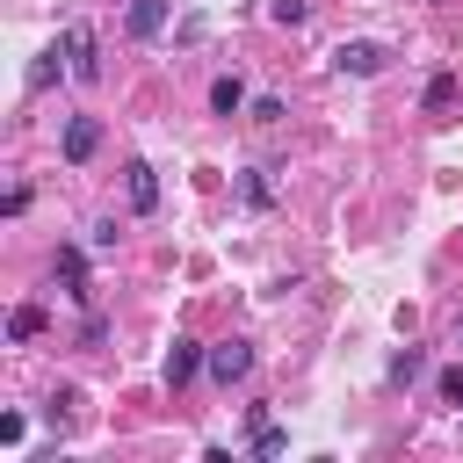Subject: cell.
<instances>
[{"label": "cell", "mask_w": 463, "mask_h": 463, "mask_svg": "<svg viewBox=\"0 0 463 463\" xmlns=\"http://www.w3.org/2000/svg\"><path fill=\"white\" fill-rule=\"evenodd\" d=\"M65 65H72V80H101V43H94L87 22L65 29Z\"/></svg>", "instance_id": "obj_1"}, {"label": "cell", "mask_w": 463, "mask_h": 463, "mask_svg": "<svg viewBox=\"0 0 463 463\" xmlns=\"http://www.w3.org/2000/svg\"><path fill=\"white\" fill-rule=\"evenodd\" d=\"M383 58H391V51H383V43H369V36H354V43H340V51H333V65H340V72H354V80H376V72H383Z\"/></svg>", "instance_id": "obj_2"}, {"label": "cell", "mask_w": 463, "mask_h": 463, "mask_svg": "<svg viewBox=\"0 0 463 463\" xmlns=\"http://www.w3.org/2000/svg\"><path fill=\"white\" fill-rule=\"evenodd\" d=\"M94 152H101V123H94V116H65V159L87 166Z\"/></svg>", "instance_id": "obj_3"}, {"label": "cell", "mask_w": 463, "mask_h": 463, "mask_svg": "<svg viewBox=\"0 0 463 463\" xmlns=\"http://www.w3.org/2000/svg\"><path fill=\"white\" fill-rule=\"evenodd\" d=\"M203 362H210V347H195L188 333H174V347H166V383L181 391V383H188V376H195Z\"/></svg>", "instance_id": "obj_4"}, {"label": "cell", "mask_w": 463, "mask_h": 463, "mask_svg": "<svg viewBox=\"0 0 463 463\" xmlns=\"http://www.w3.org/2000/svg\"><path fill=\"white\" fill-rule=\"evenodd\" d=\"M123 188H130V210H137V217H145V210H159V174H152L145 159H130V166H123Z\"/></svg>", "instance_id": "obj_5"}, {"label": "cell", "mask_w": 463, "mask_h": 463, "mask_svg": "<svg viewBox=\"0 0 463 463\" xmlns=\"http://www.w3.org/2000/svg\"><path fill=\"white\" fill-rule=\"evenodd\" d=\"M51 275L65 282V297H80V304L94 297V289H87V253H80V246H58V260H51Z\"/></svg>", "instance_id": "obj_6"}, {"label": "cell", "mask_w": 463, "mask_h": 463, "mask_svg": "<svg viewBox=\"0 0 463 463\" xmlns=\"http://www.w3.org/2000/svg\"><path fill=\"white\" fill-rule=\"evenodd\" d=\"M246 369H253V347H246V340H224V347H210V376H217V383H239Z\"/></svg>", "instance_id": "obj_7"}, {"label": "cell", "mask_w": 463, "mask_h": 463, "mask_svg": "<svg viewBox=\"0 0 463 463\" xmlns=\"http://www.w3.org/2000/svg\"><path fill=\"white\" fill-rule=\"evenodd\" d=\"M123 29H130L137 43H152V36L166 29V0H130V14H123Z\"/></svg>", "instance_id": "obj_8"}, {"label": "cell", "mask_w": 463, "mask_h": 463, "mask_svg": "<svg viewBox=\"0 0 463 463\" xmlns=\"http://www.w3.org/2000/svg\"><path fill=\"white\" fill-rule=\"evenodd\" d=\"M210 109H217V116H239V109H246V80H239V72H224V80L210 87Z\"/></svg>", "instance_id": "obj_9"}, {"label": "cell", "mask_w": 463, "mask_h": 463, "mask_svg": "<svg viewBox=\"0 0 463 463\" xmlns=\"http://www.w3.org/2000/svg\"><path fill=\"white\" fill-rule=\"evenodd\" d=\"M36 333H43V304H14V311H7V340L22 347V340H36Z\"/></svg>", "instance_id": "obj_10"}, {"label": "cell", "mask_w": 463, "mask_h": 463, "mask_svg": "<svg viewBox=\"0 0 463 463\" xmlns=\"http://www.w3.org/2000/svg\"><path fill=\"white\" fill-rule=\"evenodd\" d=\"M282 449H289V434H282V427L253 405V456H282Z\"/></svg>", "instance_id": "obj_11"}, {"label": "cell", "mask_w": 463, "mask_h": 463, "mask_svg": "<svg viewBox=\"0 0 463 463\" xmlns=\"http://www.w3.org/2000/svg\"><path fill=\"white\" fill-rule=\"evenodd\" d=\"M420 101H427V116H441V109H449V101H456V72H434V80H427V94H420Z\"/></svg>", "instance_id": "obj_12"}, {"label": "cell", "mask_w": 463, "mask_h": 463, "mask_svg": "<svg viewBox=\"0 0 463 463\" xmlns=\"http://www.w3.org/2000/svg\"><path fill=\"white\" fill-rule=\"evenodd\" d=\"M434 391H441V405H456V412H463V362H456V369H441V376H434Z\"/></svg>", "instance_id": "obj_13"}, {"label": "cell", "mask_w": 463, "mask_h": 463, "mask_svg": "<svg viewBox=\"0 0 463 463\" xmlns=\"http://www.w3.org/2000/svg\"><path fill=\"white\" fill-rule=\"evenodd\" d=\"M58 72H72V65H58V51H43V58H36V65H29V87H51V80H58Z\"/></svg>", "instance_id": "obj_14"}, {"label": "cell", "mask_w": 463, "mask_h": 463, "mask_svg": "<svg viewBox=\"0 0 463 463\" xmlns=\"http://www.w3.org/2000/svg\"><path fill=\"white\" fill-rule=\"evenodd\" d=\"M420 369H427V362H420V347H398V354H391V376H398V383H412Z\"/></svg>", "instance_id": "obj_15"}, {"label": "cell", "mask_w": 463, "mask_h": 463, "mask_svg": "<svg viewBox=\"0 0 463 463\" xmlns=\"http://www.w3.org/2000/svg\"><path fill=\"white\" fill-rule=\"evenodd\" d=\"M268 14H275L282 29H297V22H304V0H268Z\"/></svg>", "instance_id": "obj_16"}, {"label": "cell", "mask_w": 463, "mask_h": 463, "mask_svg": "<svg viewBox=\"0 0 463 463\" xmlns=\"http://www.w3.org/2000/svg\"><path fill=\"white\" fill-rule=\"evenodd\" d=\"M22 434H29V420H22V412H0V441H7V449H14V441H22Z\"/></svg>", "instance_id": "obj_17"}]
</instances>
